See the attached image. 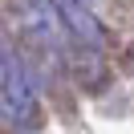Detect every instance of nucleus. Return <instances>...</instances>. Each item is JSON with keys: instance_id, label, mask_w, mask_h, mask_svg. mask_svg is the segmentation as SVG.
I'll list each match as a JSON object with an SVG mask.
<instances>
[{"instance_id": "nucleus-1", "label": "nucleus", "mask_w": 134, "mask_h": 134, "mask_svg": "<svg viewBox=\"0 0 134 134\" xmlns=\"http://www.w3.org/2000/svg\"><path fill=\"white\" fill-rule=\"evenodd\" d=\"M0 114L12 126H33L37 122V90L29 77L20 53L12 49V41L0 33Z\"/></svg>"}, {"instance_id": "nucleus-2", "label": "nucleus", "mask_w": 134, "mask_h": 134, "mask_svg": "<svg viewBox=\"0 0 134 134\" xmlns=\"http://www.w3.org/2000/svg\"><path fill=\"white\" fill-rule=\"evenodd\" d=\"M57 20L69 37H73L81 49H102L106 45V29L98 25V16L90 12V4H77V0H53Z\"/></svg>"}, {"instance_id": "nucleus-3", "label": "nucleus", "mask_w": 134, "mask_h": 134, "mask_svg": "<svg viewBox=\"0 0 134 134\" xmlns=\"http://www.w3.org/2000/svg\"><path fill=\"white\" fill-rule=\"evenodd\" d=\"M77 4H93V0H77Z\"/></svg>"}]
</instances>
